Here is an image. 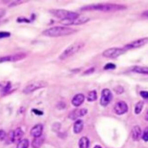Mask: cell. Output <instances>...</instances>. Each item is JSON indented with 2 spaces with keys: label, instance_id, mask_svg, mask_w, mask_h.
<instances>
[{
  "label": "cell",
  "instance_id": "cell-19",
  "mask_svg": "<svg viewBox=\"0 0 148 148\" xmlns=\"http://www.w3.org/2000/svg\"><path fill=\"white\" fill-rule=\"evenodd\" d=\"M132 71L136 73L143 75H148V67H147L135 66L132 68Z\"/></svg>",
  "mask_w": 148,
  "mask_h": 148
},
{
  "label": "cell",
  "instance_id": "cell-27",
  "mask_svg": "<svg viewBox=\"0 0 148 148\" xmlns=\"http://www.w3.org/2000/svg\"><path fill=\"white\" fill-rule=\"evenodd\" d=\"M11 36V33L6 31H1L0 32V39L8 38Z\"/></svg>",
  "mask_w": 148,
  "mask_h": 148
},
{
  "label": "cell",
  "instance_id": "cell-3",
  "mask_svg": "<svg viewBox=\"0 0 148 148\" xmlns=\"http://www.w3.org/2000/svg\"><path fill=\"white\" fill-rule=\"evenodd\" d=\"M84 43L82 42H76L69 46L66 50L60 55L59 59L64 60L78 53L84 47Z\"/></svg>",
  "mask_w": 148,
  "mask_h": 148
},
{
  "label": "cell",
  "instance_id": "cell-23",
  "mask_svg": "<svg viewBox=\"0 0 148 148\" xmlns=\"http://www.w3.org/2000/svg\"><path fill=\"white\" fill-rule=\"evenodd\" d=\"M143 105H144V103L143 101H139L135 105V113L136 114H139L141 113V112L142 111L143 107Z\"/></svg>",
  "mask_w": 148,
  "mask_h": 148
},
{
  "label": "cell",
  "instance_id": "cell-22",
  "mask_svg": "<svg viewBox=\"0 0 148 148\" xmlns=\"http://www.w3.org/2000/svg\"><path fill=\"white\" fill-rule=\"evenodd\" d=\"M29 146V141L27 139L21 140L18 144L16 148H28Z\"/></svg>",
  "mask_w": 148,
  "mask_h": 148
},
{
  "label": "cell",
  "instance_id": "cell-20",
  "mask_svg": "<svg viewBox=\"0 0 148 148\" xmlns=\"http://www.w3.org/2000/svg\"><path fill=\"white\" fill-rule=\"evenodd\" d=\"M79 148H88L89 146V139L86 137H82L79 140Z\"/></svg>",
  "mask_w": 148,
  "mask_h": 148
},
{
  "label": "cell",
  "instance_id": "cell-35",
  "mask_svg": "<svg viewBox=\"0 0 148 148\" xmlns=\"http://www.w3.org/2000/svg\"><path fill=\"white\" fill-rule=\"evenodd\" d=\"M143 15L146 17H148V11H145L143 13Z\"/></svg>",
  "mask_w": 148,
  "mask_h": 148
},
{
  "label": "cell",
  "instance_id": "cell-30",
  "mask_svg": "<svg viewBox=\"0 0 148 148\" xmlns=\"http://www.w3.org/2000/svg\"><path fill=\"white\" fill-rule=\"evenodd\" d=\"M140 95L144 98V99H147L148 98V91H140Z\"/></svg>",
  "mask_w": 148,
  "mask_h": 148
},
{
  "label": "cell",
  "instance_id": "cell-10",
  "mask_svg": "<svg viewBox=\"0 0 148 148\" xmlns=\"http://www.w3.org/2000/svg\"><path fill=\"white\" fill-rule=\"evenodd\" d=\"M90 19L87 16H79L78 18L71 20H65V21H61V23L63 24L66 26H72V25H80L83 24L84 23H87L89 21H90Z\"/></svg>",
  "mask_w": 148,
  "mask_h": 148
},
{
  "label": "cell",
  "instance_id": "cell-16",
  "mask_svg": "<svg viewBox=\"0 0 148 148\" xmlns=\"http://www.w3.org/2000/svg\"><path fill=\"white\" fill-rule=\"evenodd\" d=\"M24 135V132L23 130L20 128H16L15 131H14V142L20 141V139L23 137Z\"/></svg>",
  "mask_w": 148,
  "mask_h": 148
},
{
  "label": "cell",
  "instance_id": "cell-33",
  "mask_svg": "<svg viewBox=\"0 0 148 148\" xmlns=\"http://www.w3.org/2000/svg\"><path fill=\"white\" fill-rule=\"evenodd\" d=\"M94 68H90V69H88L85 72H84V74H91V73H93V72H94Z\"/></svg>",
  "mask_w": 148,
  "mask_h": 148
},
{
  "label": "cell",
  "instance_id": "cell-11",
  "mask_svg": "<svg viewBox=\"0 0 148 148\" xmlns=\"http://www.w3.org/2000/svg\"><path fill=\"white\" fill-rule=\"evenodd\" d=\"M128 108L127 104L123 101H118L114 107V111L117 115H121L124 114L128 111Z\"/></svg>",
  "mask_w": 148,
  "mask_h": 148
},
{
  "label": "cell",
  "instance_id": "cell-26",
  "mask_svg": "<svg viewBox=\"0 0 148 148\" xmlns=\"http://www.w3.org/2000/svg\"><path fill=\"white\" fill-rule=\"evenodd\" d=\"M114 91L116 93V94H122L124 92V88L121 86H116V87H115L114 89Z\"/></svg>",
  "mask_w": 148,
  "mask_h": 148
},
{
  "label": "cell",
  "instance_id": "cell-24",
  "mask_svg": "<svg viewBox=\"0 0 148 148\" xmlns=\"http://www.w3.org/2000/svg\"><path fill=\"white\" fill-rule=\"evenodd\" d=\"M24 1H22V0H15V1H12L9 5V7H15V6H17L18 5H20L22 3H23Z\"/></svg>",
  "mask_w": 148,
  "mask_h": 148
},
{
  "label": "cell",
  "instance_id": "cell-4",
  "mask_svg": "<svg viewBox=\"0 0 148 148\" xmlns=\"http://www.w3.org/2000/svg\"><path fill=\"white\" fill-rule=\"evenodd\" d=\"M50 12L56 18L61 19V21L73 20L80 16L76 12L65 9H52Z\"/></svg>",
  "mask_w": 148,
  "mask_h": 148
},
{
  "label": "cell",
  "instance_id": "cell-6",
  "mask_svg": "<svg viewBox=\"0 0 148 148\" xmlns=\"http://www.w3.org/2000/svg\"><path fill=\"white\" fill-rule=\"evenodd\" d=\"M47 86V83L43 80L34 82L26 86L25 88L23 90V93L26 94H30L38 89L44 88Z\"/></svg>",
  "mask_w": 148,
  "mask_h": 148
},
{
  "label": "cell",
  "instance_id": "cell-7",
  "mask_svg": "<svg viewBox=\"0 0 148 148\" xmlns=\"http://www.w3.org/2000/svg\"><path fill=\"white\" fill-rule=\"evenodd\" d=\"M147 43H148V37L142 38L128 43L127 45L124 46L123 49L125 51H127L128 50H130V49H134L142 47L145 45L147 44Z\"/></svg>",
  "mask_w": 148,
  "mask_h": 148
},
{
  "label": "cell",
  "instance_id": "cell-8",
  "mask_svg": "<svg viewBox=\"0 0 148 148\" xmlns=\"http://www.w3.org/2000/svg\"><path fill=\"white\" fill-rule=\"evenodd\" d=\"M26 57V55L23 53H19L11 55H8L0 57V63L6 62H16L20 61Z\"/></svg>",
  "mask_w": 148,
  "mask_h": 148
},
{
  "label": "cell",
  "instance_id": "cell-34",
  "mask_svg": "<svg viewBox=\"0 0 148 148\" xmlns=\"http://www.w3.org/2000/svg\"><path fill=\"white\" fill-rule=\"evenodd\" d=\"M33 112H34V113H35L36 114H37V115H42V112H41V111H38V110H36V109H33Z\"/></svg>",
  "mask_w": 148,
  "mask_h": 148
},
{
  "label": "cell",
  "instance_id": "cell-37",
  "mask_svg": "<svg viewBox=\"0 0 148 148\" xmlns=\"http://www.w3.org/2000/svg\"><path fill=\"white\" fill-rule=\"evenodd\" d=\"M94 148H102V147L101 146H98L97 145V146H95Z\"/></svg>",
  "mask_w": 148,
  "mask_h": 148
},
{
  "label": "cell",
  "instance_id": "cell-32",
  "mask_svg": "<svg viewBox=\"0 0 148 148\" xmlns=\"http://www.w3.org/2000/svg\"><path fill=\"white\" fill-rule=\"evenodd\" d=\"M58 126H60V124L59 123H55L53 125V130H59L60 127H58Z\"/></svg>",
  "mask_w": 148,
  "mask_h": 148
},
{
  "label": "cell",
  "instance_id": "cell-13",
  "mask_svg": "<svg viewBox=\"0 0 148 148\" xmlns=\"http://www.w3.org/2000/svg\"><path fill=\"white\" fill-rule=\"evenodd\" d=\"M84 99H85V97L83 94L82 93L78 94L73 97L72 100V104L75 107H79L83 103Z\"/></svg>",
  "mask_w": 148,
  "mask_h": 148
},
{
  "label": "cell",
  "instance_id": "cell-2",
  "mask_svg": "<svg viewBox=\"0 0 148 148\" xmlns=\"http://www.w3.org/2000/svg\"><path fill=\"white\" fill-rule=\"evenodd\" d=\"M77 31L76 29L62 26H56L48 29L45 30L43 31L42 34L47 36L49 37H59L70 35L75 33Z\"/></svg>",
  "mask_w": 148,
  "mask_h": 148
},
{
  "label": "cell",
  "instance_id": "cell-36",
  "mask_svg": "<svg viewBox=\"0 0 148 148\" xmlns=\"http://www.w3.org/2000/svg\"><path fill=\"white\" fill-rule=\"evenodd\" d=\"M145 120L146 121H148V111H147V112L146 113V114L145 115Z\"/></svg>",
  "mask_w": 148,
  "mask_h": 148
},
{
  "label": "cell",
  "instance_id": "cell-28",
  "mask_svg": "<svg viewBox=\"0 0 148 148\" xmlns=\"http://www.w3.org/2000/svg\"><path fill=\"white\" fill-rule=\"evenodd\" d=\"M142 139L145 141H148V127H146L144 130V132L142 135Z\"/></svg>",
  "mask_w": 148,
  "mask_h": 148
},
{
  "label": "cell",
  "instance_id": "cell-18",
  "mask_svg": "<svg viewBox=\"0 0 148 148\" xmlns=\"http://www.w3.org/2000/svg\"><path fill=\"white\" fill-rule=\"evenodd\" d=\"M43 141L44 138L42 136L35 138L32 141L31 144L32 148H39L43 144Z\"/></svg>",
  "mask_w": 148,
  "mask_h": 148
},
{
  "label": "cell",
  "instance_id": "cell-17",
  "mask_svg": "<svg viewBox=\"0 0 148 148\" xmlns=\"http://www.w3.org/2000/svg\"><path fill=\"white\" fill-rule=\"evenodd\" d=\"M83 128V122L82 120H76L74 125V131L76 134L80 133Z\"/></svg>",
  "mask_w": 148,
  "mask_h": 148
},
{
  "label": "cell",
  "instance_id": "cell-5",
  "mask_svg": "<svg viewBox=\"0 0 148 148\" xmlns=\"http://www.w3.org/2000/svg\"><path fill=\"white\" fill-rule=\"evenodd\" d=\"M126 52V51L123 48L111 47L104 51L103 53V56L106 58L115 59L124 54Z\"/></svg>",
  "mask_w": 148,
  "mask_h": 148
},
{
  "label": "cell",
  "instance_id": "cell-31",
  "mask_svg": "<svg viewBox=\"0 0 148 148\" xmlns=\"http://www.w3.org/2000/svg\"><path fill=\"white\" fill-rule=\"evenodd\" d=\"M5 11L3 9H0V20L5 15Z\"/></svg>",
  "mask_w": 148,
  "mask_h": 148
},
{
  "label": "cell",
  "instance_id": "cell-15",
  "mask_svg": "<svg viewBox=\"0 0 148 148\" xmlns=\"http://www.w3.org/2000/svg\"><path fill=\"white\" fill-rule=\"evenodd\" d=\"M142 131L141 128L138 126H134L131 131L132 138L134 141H138L141 138Z\"/></svg>",
  "mask_w": 148,
  "mask_h": 148
},
{
  "label": "cell",
  "instance_id": "cell-14",
  "mask_svg": "<svg viewBox=\"0 0 148 148\" xmlns=\"http://www.w3.org/2000/svg\"><path fill=\"white\" fill-rule=\"evenodd\" d=\"M43 131V126L41 124H36L34 126L31 130L30 134L31 136L34 137V138L39 137L42 135Z\"/></svg>",
  "mask_w": 148,
  "mask_h": 148
},
{
  "label": "cell",
  "instance_id": "cell-1",
  "mask_svg": "<svg viewBox=\"0 0 148 148\" xmlns=\"http://www.w3.org/2000/svg\"><path fill=\"white\" fill-rule=\"evenodd\" d=\"M127 9V7L117 4H97L84 6L80 8L82 11H101V12H115L123 11Z\"/></svg>",
  "mask_w": 148,
  "mask_h": 148
},
{
  "label": "cell",
  "instance_id": "cell-29",
  "mask_svg": "<svg viewBox=\"0 0 148 148\" xmlns=\"http://www.w3.org/2000/svg\"><path fill=\"white\" fill-rule=\"evenodd\" d=\"M6 137H7L6 132L3 130H0V141L5 140Z\"/></svg>",
  "mask_w": 148,
  "mask_h": 148
},
{
  "label": "cell",
  "instance_id": "cell-9",
  "mask_svg": "<svg viewBox=\"0 0 148 148\" xmlns=\"http://www.w3.org/2000/svg\"><path fill=\"white\" fill-rule=\"evenodd\" d=\"M113 95L111 90L108 89H104L101 92L100 104L103 107L107 106L112 101Z\"/></svg>",
  "mask_w": 148,
  "mask_h": 148
},
{
  "label": "cell",
  "instance_id": "cell-21",
  "mask_svg": "<svg viewBox=\"0 0 148 148\" xmlns=\"http://www.w3.org/2000/svg\"><path fill=\"white\" fill-rule=\"evenodd\" d=\"M97 99V94L96 91L93 90L89 93L87 97V100L88 101H90V102L94 101Z\"/></svg>",
  "mask_w": 148,
  "mask_h": 148
},
{
  "label": "cell",
  "instance_id": "cell-25",
  "mask_svg": "<svg viewBox=\"0 0 148 148\" xmlns=\"http://www.w3.org/2000/svg\"><path fill=\"white\" fill-rule=\"evenodd\" d=\"M116 68V65L113 63H108L107 64L105 67H104V69L105 70H115Z\"/></svg>",
  "mask_w": 148,
  "mask_h": 148
},
{
  "label": "cell",
  "instance_id": "cell-12",
  "mask_svg": "<svg viewBox=\"0 0 148 148\" xmlns=\"http://www.w3.org/2000/svg\"><path fill=\"white\" fill-rule=\"evenodd\" d=\"M87 113V109L85 108L78 109L72 111L69 115V118L72 120H76L77 118L84 116Z\"/></svg>",
  "mask_w": 148,
  "mask_h": 148
}]
</instances>
